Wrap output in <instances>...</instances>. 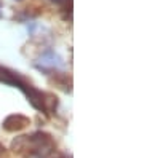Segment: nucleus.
Instances as JSON below:
<instances>
[{
	"mask_svg": "<svg viewBox=\"0 0 160 158\" xmlns=\"http://www.w3.org/2000/svg\"><path fill=\"white\" fill-rule=\"evenodd\" d=\"M51 2H55L56 5H62V7H66L68 3H72V0H51Z\"/></svg>",
	"mask_w": 160,
	"mask_h": 158,
	"instance_id": "20e7f679",
	"label": "nucleus"
},
{
	"mask_svg": "<svg viewBox=\"0 0 160 158\" xmlns=\"http://www.w3.org/2000/svg\"><path fill=\"white\" fill-rule=\"evenodd\" d=\"M62 65H64L62 58L58 55L56 51H53V50L45 51L43 55L38 58V61L35 62V67H37L38 70L45 72V74H50V72H53V70L62 67Z\"/></svg>",
	"mask_w": 160,
	"mask_h": 158,
	"instance_id": "f03ea898",
	"label": "nucleus"
},
{
	"mask_svg": "<svg viewBox=\"0 0 160 158\" xmlns=\"http://www.w3.org/2000/svg\"><path fill=\"white\" fill-rule=\"evenodd\" d=\"M28 125H31V120L28 117L24 115H19V113H13V115H8L5 120H3V129L5 131H10V133H13V131H21L24 129Z\"/></svg>",
	"mask_w": 160,
	"mask_h": 158,
	"instance_id": "7ed1b4c3",
	"label": "nucleus"
},
{
	"mask_svg": "<svg viewBox=\"0 0 160 158\" xmlns=\"http://www.w3.org/2000/svg\"><path fill=\"white\" fill-rule=\"evenodd\" d=\"M0 82L7 83V85H10V86L19 88L24 94H28L29 91H31V88H32V85H31L28 80H24V78H22L18 72L10 70V69H7V67H2V65H0Z\"/></svg>",
	"mask_w": 160,
	"mask_h": 158,
	"instance_id": "f257e3e1",
	"label": "nucleus"
}]
</instances>
